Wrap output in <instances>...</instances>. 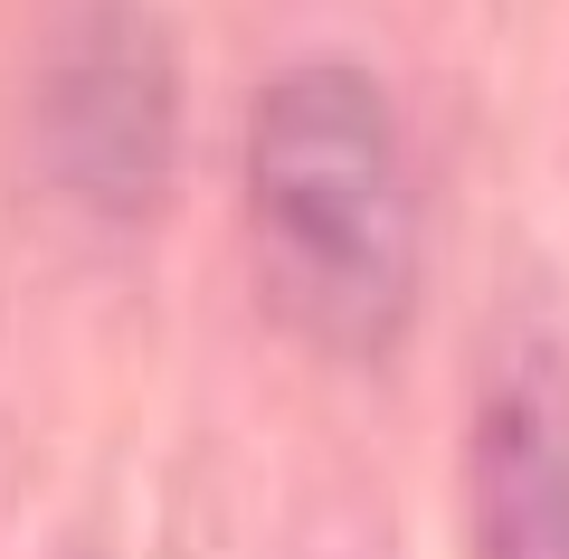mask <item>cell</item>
<instances>
[{
	"label": "cell",
	"instance_id": "7a4b0ae2",
	"mask_svg": "<svg viewBox=\"0 0 569 559\" xmlns=\"http://www.w3.org/2000/svg\"><path fill=\"white\" fill-rule=\"evenodd\" d=\"M48 142H58V171L77 200L96 209H142L162 200L171 171V67H162V29L123 10V0H96L86 29L67 39L58 67V104H48Z\"/></svg>",
	"mask_w": 569,
	"mask_h": 559
},
{
	"label": "cell",
	"instance_id": "6da1fadb",
	"mask_svg": "<svg viewBox=\"0 0 569 559\" xmlns=\"http://www.w3.org/2000/svg\"><path fill=\"white\" fill-rule=\"evenodd\" d=\"M257 285L323 351H389L418 303V200L389 96L361 67H284L247 114Z\"/></svg>",
	"mask_w": 569,
	"mask_h": 559
},
{
	"label": "cell",
	"instance_id": "3957f363",
	"mask_svg": "<svg viewBox=\"0 0 569 559\" xmlns=\"http://www.w3.org/2000/svg\"><path fill=\"white\" fill-rule=\"evenodd\" d=\"M475 559H569V351H512L466 446Z\"/></svg>",
	"mask_w": 569,
	"mask_h": 559
}]
</instances>
